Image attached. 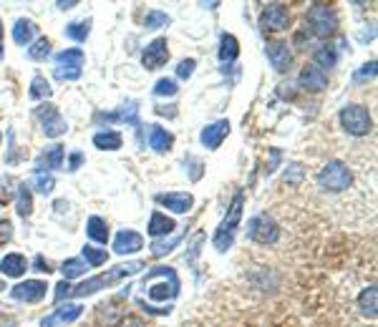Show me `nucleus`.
Here are the masks:
<instances>
[{
    "instance_id": "f03ea898",
    "label": "nucleus",
    "mask_w": 378,
    "mask_h": 327,
    "mask_svg": "<svg viewBox=\"0 0 378 327\" xmlns=\"http://www.w3.org/2000/svg\"><path fill=\"white\" fill-rule=\"evenodd\" d=\"M240 219H242V194H237L235 202L229 204L227 216H224L222 224H220L217 232H215V239H212V244H215L217 252H227V249L232 247V239H235V232L237 227H240Z\"/></svg>"
},
{
    "instance_id": "39448f33",
    "label": "nucleus",
    "mask_w": 378,
    "mask_h": 327,
    "mask_svg": "<svg viewBox=\"0 0 378 327\" xmlns=\"http://www.w3.org/2000/svg\"><path fill=\"white\" fill-rule=\"evenodd\" d=\"M341 126L351 136H366L371 134V126H373L371 113H368L366 106L351 104L341 111Z\"/></svg>"
},
{
    "instance_id": "b1692460",
    "label": "nucleus",
    "mask_w": 378,
    "mask_h": 327,
    "mask_svg": "<svg viewBox=\"0 0 378 327\" xmlns=\"http://www.w3.org/2000/svg\"><path fill=\"white\" fill-rule=\"evenodd\" d=\"M15 209H18V214L23 216V219H28V216L33 214V194H31V186L25 184H18V189H15Z\"/></svg>"
},
{
    "instance_id": "3c124183",
    "label": "nucleus",
    "mask_w": 378,
    "mask_h": 327,
    "mask_svg": "<svg viewBox=\"0 0 378 327\" xmlns=\"http://www.w3.org/2000/svg\"><path fill=\"white\" fill-rule=\"evenodd\" d=\"M76 6V0H69V3H58V8H63V11H69V8Z\"/></svg>"
},
{
    "instance_id": "cd10ccee",
    "label": "nucleus",
    "mask_w": 378,
    "mask_h": 327,
    "mask_svg": "<svg viewBox=\"0 0 378 327\" xmlns=\"http://www.w3.org/2000/svg\"><path fill=\"white\" fill-rule=\"evenodd\" d=\"M358 309H360V315H366V317H371V320H376V287H373V284L360 292Z\"/></svg>"
},
{
    "instance_id": "58836bf2",
    "label": "nucleus",
    "mask_w": 378,
    "mask_h": 327,
    "mask_svg": "<svg viewBox=\"0 0 378 327\" xmlns=\"http://www.w3.org/2000/svg\"><path fill=\"white\" fill-rule=\"evenodd\" d=\"M53 186H56V181H53L50 174H36V192L50 194L53 192Z\"/></svg>"
},
{
    "instance_id": "5701e85b",
    "label": "nucleus",
    "mask_w": 378,
    "mask_h": 327,
    "mask_svg": "<svg viewBox=\"0 0 378 327\" xmlns=\"http://www.w3.org/2000/svg\"><path fill=\"white\" fill-rule=\"evenodd\" d=\"M121 144H124V136L119 131H99L93 136V146L101 151H116V148H121Z\"/></svg>"
},
{
    "instance_id": "603ef678",
    "label": "nucleus",
    "mask_w": 378,
    "mask_h": 327,
    "mask_svg": "<svg viewBox=\"0 0 378 327\" xmlns=\"http://www.w3.org/2000/svg\"><path fill=\"white\" fill-rule=\"evenodd\" d=\"M0 58H3V23H0Z\"/></svg>"
},
{
    "instance_id": "bb28decb",
    "label": "nucleus",
    "mask_w": 378,
    "mask_h": 327,
    "mask_svg": "<svg viewBox=\"0 0 378 327\" xmlns=\"http://www.w3.org/2000/svg\"><path fill=\"white\" fill-rule=\"evenodd\" d=\"M237 53H240V43H237V38L229 36V33H224V36L220 38V61L232 63L237 58Z\"/></svg>"
},
{
    "instance_id": "c9c22d12",
    "label": "nucleus",
    "mask_w": 378,
    "mask_h": 327,
    "mask_svg": "<svg viewBox=\"0 0 378 327\" xmlns=\"http://www.w3.org/2000/svg\"><path fill=\"white\" fill-rule=\"evenodd\" d=\"M182 237H184V235H174L172 239H164V242L154 239V242H151V254H154V257H164L167 252H172V247H177V244H180Z\"/></svg>"
},
{
    "instance_id": "c756f323",
    "label": "nucleus",
    "mask_w": 378,
    "mask_h": 327,
    "mask_svg": "<svg viewBox=\"0 0 378 327\" xmlns=\"http://www.w3.org/2000/svg\"><path fill=\"white\" fill-rule=\"evenodd\" d=\"M91 33V20H79V23H69L66 25V38L76 41V43H83Z\"/></svg>"
},
{
    "instance_id": "864d4df0",
    "label": "nucleus",
    "mask_w": 378,
    "mask_h": 327,
    "mask_svg": "<svg viewBox=\"0 0 378 327\" xmlns=\"http://www.w3.org/2000/svg\"><path fill=\"white\" fill-rule=\"evenodd\" d=\"M0 290H3V282H0Z\"/></svg>"
},
{
    "instance_id": "f704fd0d",
    "label": "nucleus",
    "mask_w": 378,
    "mask_h": 327,
    "mask_svg": "<svg viewBox=\"0 0 378 327\" xmlns=\"http://www.w3.org/2000/svg\"><path fill=\"white\" fill-rule=\"evenodd\" d=\"M144 25H147V31H159V28L169 25V15L161 11H149L147 18H144Z\"/></svg>"
},
{
    "instance_id": "4be33fe9",
    "label": "nucleus",
    "mask_w": 378,
    "mask_h": 327,
    "mask_svg": "<svg viewBox=\"0 0 378 327\" xmlns=\"http://www.w3.org/2000/svg\"><path fill=\"white\" fill-rule=\"evenodd\" d=\"M36 23L28 18H18L15 20V25H13V41L18 46H28L33 41V36H36Z\"/></svg>"
},
{
    "instance_id": "49530a36",
    "label": "nucleus",
    "mask_w": 378,
    "mask_h": 327,
    "mask_svg": "<svg viewBox=\"0 0 378 327\" xmlns=\"http://www.w3.org/2000/svg\"><path fill=\"white\" fill-rule=\"evenodd\" d=\"M81 164H83V154H81V151H74V154L69 156V172H79V167Z\"/></svg>"
},
{
    "instance_id": "6ab92c4d",
    "label": "nucleus",
    "mask_w": 378,
    "mask_h": 327,
    "mask_svg": "<svg viewBox=\"0 0 378 327\" xmlns=\"http://www.w3.org/2000/svg\"><path fill=\"white\" fill-rule=\"evenodd\" d=\"M174 229H177V222H174L172 216L161 214V211H154L149 219V227H147V232H149L154 239H159V237H167L172 235Z\"/></svg>"
},
{
    "instance_id": "f257e3e1",
    "label": "nucleus",
    "mask_w": 378,
    "mask_h": 327,
    "mask_svg": "<svg viewBox=\"0 0 378 327\" xmlns=\"http://www.w3.org/2000/svg\"><path fill=\"white\" fill-rule=\"evenodd\" d=\"M144 270V262H129V265H119L114 270L104 272V274H96V277L86 279V282H81L79 287H71L69 292V300L71 297H91L96 295L99 290H106V287H112V284L121 282L124 277H131V274H137V272Z\"/></svg>"
},
{
    "instance_id": "8fccbe9b",
    "label": "nucleus",
    "mask_w": 378,
    "mask_h": 327,
    "mask_svg": "<svg viewBox=\"0 0 378 327\" xmlns=\"http://www.w3.org/2000/svg\"><path fill=\"white\" fill-rule=\"evenodd\" d=\"M278 161H280V151H278V148H273V151H270V164H267L265 172H267V174H273V172H275V167H278Z\"/></svg>"
},
{
    "instance_id": "a878e982",
    "label": "nucleus",
    "mask_w": 378,
    "mask_h": 327,
    "mask_svg": "<svg viewBox=\"0 0 378 327\" xmlns=\"http://www.w3.org/2000/svg\"><path fill=\"white\" fill-rule=\"evenodd\" d=\"M313 66L316 68H335V63H338V50L333 48V46H320V48H316V53H313Z\"/></svg>"
},
{
    "instance_id": "0eeeda50",
    "label": "nucleus",
    "mask_w": 378,
    "mask_h": 327,
    "mask_svg": "<svg viewBox=\"0 0 378 327\" xmlns=\"http://www.w3.org/2000/svg\"><path fill=\"white\" fill-rule=\"evenodd\" d=\"M36 116H38V121H41V126H43V134L48 136V139H58V136H63L66 129H69L66 118L61 116V111H58L53 104H41L36 109Z\"/></svg>"
},
{
    "instance_id": "a211bd4d",
    "label": "nucleus",
    "mask_w": 378,
    "mask_h": 327,
    "mask_svg": "<svg viewBox=\"0 0 378 327\" xmlns=\"http://www.w3.org/2000/svg\"><path fill=\"white\" fill-rule=\"evenodd\" d=\"M25 270H28V262H25V257L18 252L6 254V257L0 260V274H3V277H23Z\"/></svg>"
},
{
    "instance_id": "dca6fc26",
    "label": "nucleus",
    "mask_w": 378,
    "mask_h": 327,
    "mask_svg": "<svg viewBox=\"0 0 378 327\" xmlns=\"http://www.w3.org/2000/svg\"><path fill=\"white\" fill-rule=\"evenodd\" d=\"M83 315V307L81 305H66V307L53 309L48 317L41 320V327H53V325H66V322H76Z\"/></svg>"
},
{
    "instance_id": "f3484780",
    "label": "nucleus",
    "mask_w": 378,
    "mask_h": 327,
    "mask_svg": "<svg viewBox=\"0 0 378 327\" xmlns=\"http://www.w3.org/2000/svg\"><path fill=\"white\" fill-rule=\"evenodd\" d=\"M63 159H66V151H63V146L46 148L43 154L36 159V174H46V172H53V169H61Z\"/></svg>"
},
{
    "instance_id": "7c9ffc66",
    "label": "nucleus",
    "mask_w": 378,
    "mask_h": 327,
    "mask_svg": "<svg viewBox=\"0 0 378 327\" xmlns=\"http://www.w3.org/2000/svg\"><path fill=\"white\" fill-rule=\"evenodd\" d=\"M86 270H88V265L83 260H76V257H71V260H66L61 265V272H63V277H66V282L69 279H76V277H81V274H86Z\"/></svg>"
},
{
    "instance_id": "2f4dec72",
    "label": "nucleus",
    "mask_w": 378,
    "mask_h": 327,
    "mask_svg": "<svg viewBox=\"0 0 378 327\" xmlns=\"http://www.w3.org/2000/svg\"><path fill=\"white\" fill-rule=\"evenodd\" d=\"M83 260H86L88 267H101L106 265V260H109V254H106V249H99V247H91V244H83Z\"/></svg>"
},
{
    "instance_id": "9b49d317",
    "label": "nucleus",
    "mask_w": 378,
    "mask_h": 327,
    "mask_svg": "<svg viewBox=\"0 0 378 327\" xmlns=\"http://www.w3.org/2000/svg\"><path fill=\"white\" fill-rule=\"evenodd\" d=\"M265 53L267 58H270V63H273V68L278 71V74H285L288 68H290V48H288V43H283V41H270V43L265 46Z\"/></svg>"
},
{
    "instance_id": "9d476101",
    "label": "nucleus",
    "mask_w": 378,
    "mask_h": 327,
    "mask_svg": "<svg viewBox=\"0 0 378 327\" xmlns=\"http://www.w3.org/2000/svg\"><path fill=\"white\" fill-rule=\"evenodd\" d=\"M46 290H48V284L41 282V279H25V282L13 287L11 297L18 302H41L46 297Z\"/></svg>"
},
{
    "instance_id": "72a5a7b5",
    "label": "nucleus",
    "mask_w": 378,
    "mask_h": 327,
    "mask_svg": "<svg viewBox=\"0 0 378 327\" xmlns=\"http://www.w3.org/2000/svg\"><path fill=\"white\" fill-rule=\"evenodd\" d=\"M50 56V41L48 38H38L36 43L28 48V58L31 61H46Z\"/></svg>"
},
{
    "instance_id": "5fc2aeb1",
    "label": "nucleus",
    "mask_w": 378,
    "mask_h": 327,
    "mask_svg": "<svg viewBox=\"0 0 378 327\" xmlns=\"http://www.w3.org/2000/svg\"><path fill=\"white\" fill-rule=\"evenodd\" d=\"M0 141H3V134H0Z\"/></svg>"
},
{
    "instance_id": "7ed1b4c3",
    "label": "nucleus",
    "mask_w": 378,
    "mask_h": 327,
    "mask_svg": "<svg viewBox=\"0 0 378 327\" xmlns=\"http://www.w3.org/2000/svg\"><path fill=\"white\" fill-rule=\"evenodd\" d=\"M351 181H353L351 169H348L346 164H341V161H328V164L318 172V186H320L323 192L341 194L351 186Z\"/></svg>"
},
{
    "instance_id": "e433bc0d",
    "label": "nucleus",
    "mask_w": 378,
    "mask_h": 327,
    "mask_svg": "<svg viewBox=\"0 0 378 327\" xmlns=\"http://www.w3.org/2000/svg\"><path fill=\"white\" fill-rule=\"evenodd\" d=\"M13 186H18L13 176H0V204H8L15 197V189H13Z\"/></svg>"
},
{
    "instance_id": "4468645a",
    "label": "nucleus",
    "mask_w": 378,
    "mask_h": 327,
    "mask_svg": "<svg viewBox=\"0 0 378 327\" xmlns=\"http://www.w3.org/2000/svg\"><path fill=\"white\" fill-rule=\"evenodd\" d=\"M156 202L161 204V207H167L169 211H174V214H187V211L192 209V194H184V192H172V194H156Z\"/></svg>"
},
{
    "instance_id": "09e8293b",
    "label": "nucleus",
    "mask_w": 378,
    "mask_h": 327,
    "mask_svg": "<svg viewBox=\"0 0 378 327\" xmlns=\"http://www.w3.org/2000/svg\"><path fill=\"white\" fill-rule=\"evenodd\" d=\"M33 267H36V272H46V274L50 272V265L43 260V254H38L36 260H33Z\"/></svg>"
},
{
    "instance_id": "aec40b11",
    "label": "nucleus",
    "mask_w": 378,
    "mask_h": 327,
    "mask_svg": "<svg viewBox=\"0 0 378 327\" xmlns=\"http://www.w3.org/2000/svg\"><path fill=\"white\" fill-rule=\"evenodd\" d=\"M144 292L156 300V302H167V300H174L180 295V284H167V282H156V284H147Z\"/></svg>"
},
{
    "instance_id": "2eb2a0df",
    "label": "nucleus",
    "mask_w": 378,
    "mask_h": 327,
    "mask_svg": "<svg viewBox=\"0 0 378 327\" xmlns=\"http://www.w3.org/2000/svg\"><path fill=\"white\" fill-rule=\"evenodd\" d=\"M298 83L305 88V91L318 93L328 86V76H325V71H320V68H316V66H305L298 76Z\"/></svg>"
},
{
    "instance_id": "ea45409f",
    "label": "nucleus",
    "mask_w": 378,
    "mask_h": 327,
    "mask_svg": "<svg viewBox=\"0 0 378 327\" xmlns=\"http://www.w3.org/2000/svg\"><path fill=\"white\" fill-rule=\"evenodd\" d=\"M53 76H56L58 81H76V78H81V68L56 66L53 68Z\"/></svg>"
},
{
    "instance_id": "ddd939ff",
    "label": "nucleus",
    "mask_w": 378,
    "mask_h": 327,
    "mask_svg": "<svg viewBox=\"0 0 378 327\" xmlns=\"http://www.w3.org/2000/svg\"><path fill=\"white\" fill-rule=\"evenodd\" d=\"M139 249H144V237L134 229H121L114 239V252L116 254H134Z\"/></svg>"
},
{
    "instance_id": "6e6552de",
    "label": "nucleus",
    "mask_w": 378,
    "mask_h": 327,
    "mask_svg": "<svg viewBox=\"0 0 378 327\" xmlns=\"http://www.w3.org/2000/svg\"><path fill=\"white\" fill-rule=\"evenodd\" d=\"M288 23H290V13H288L285 6H280V3H270V6L262 11L260 15V28L262 31H270V33H280L285 31Z\"/></svg>"
},
{
    "instance_id": "393cba45",
    "label": "nucleus",
    "mask_w": 378,
    "mask_h": 327,
    "mask_svg": "<svg viewBox=\"0 0 378 327\" xmlns=\"http://www.w3.org/2000/svg\"><path fill=\"white\" fill-rule=\"evenodd\" d=\"M86 235L91 237L93 242L106 244V242H109V224H106V219H101V216H91V219L86 222Z\"/></svg>"
},
{
    "instance_id": "412c9836",
    "label": "nucleus",
    "mask_w": 378,
    "mask_h": 327,
    "mask_svg": "<svg viewBox=\"0 0 378 327\" xmlns=\"http://www.w3.org/2000/svg\"><path fill=\"white\" fill-rule=\"evenodd\" d=\"M172 144H174V136L169 134L167 129H161V126H149V146L154 148L156 154L169 151Z\"/></svg>"
},
{
    "instance_id": "423d86ee",
    "label": "nucleus",
    "mask_w": 378,
    "mask_h": 327,
    "mask_svg": "<svg viewBox=\"0 0 378 327\" xmlns=\"http://www.w3.org/2000/svg\"><path fill=\"white\" fill-rule=\"evenodd\" d=\"M248 239L257 244H275L280 239V227L275 224L273 216L257 214L248 222Z\"/></svg>"
},
{
    "instance_id": "1a4fd4ad",
    "label": "nucleus",
    "mask_w": 378,
    "mask_h": 327,
    "mask_svg": "<svg viewBox=\"0 0 378 327\" xmlns=\"http://www.w3.org/2000/svg\"><path fill=\"white\" fill-rule=\"evenodd\" d=\"M169 61V46H167V38H154L142 53V63L147 71H156L161 68L164 63Z\"/></svg>"
},
{
    "instance_id": "473e14b6",
    "label": "nucleus",
    "mask_w": 378,
    "mask_h": 327,
    "mask_svg": "<svg viewBox=\"0 0 378 327\" xmlns=\"http://www.w3.org/2000/svg\"><path fill=\"white\" fill-rule=\"evenodd\" d=\"M28 93H31L33 101H43V99H48V96H50L53 91H50V83L43 78V76H33L31 91H28Z\"/></svg>"
},
{
    "instance_id": "c03bdc74",
    "label": "nucleus",
    "mask_w": 378,
    "mask_h": 327,
    "mask_svg": "<svg viewBox=\"0 0 378 327\" xmlns=\"http://www.w3.org/2000/svg\"><path fill=\"white\" fill-rule=\"evenodd\" d=\"M187 164L192 167V169H189V176H192V179L197 181L199 176H202V161H197L194 156H187Z\"/></svg>"
},
{
    "instance_id": "de8ad7c7",
    "label": "nucleus",
    "mask_w": 378,
    "mask_h": 327,
    "mask_svg": "<svg viewBox=\"0 0 378 327\" xmlns=\"http://www.w3.org/2000/svg\"><path fill=\"white\" fill-rule=\"evenodd\" d=\"M373 76H376V61L366 63V66L358 71V76H356V78H373Z\"/></svg>"
},
{
    "instance_id": "a18cd8bd",
    "label": "nucleus",
    "mask_w": 378,
    "mask_h": 327,
    "mask_svg": "<svg viewBox=\"0 0 378 327\" xmlns=\"http://www.w3.org/2000/svg\"><path fill=\"white\" fill-rule=\"evenodd\" d=\"M69 292H71V284L63 279V282L56 287V295H53V300H56V302H63V300H69Z\"/></svg>"
},
{
    "instance_id": "a19ab883",
    "label": "nucleus",
    "mask_w": 378,
    "mask_h": 327,
    "mask_svg": "<svg viewBox=\"0 0 378 327\" xmlns=\"http://www.w3.org/2000/svg\"><path fill=\"white\" fill-rule=\"evenodd\" d=\"M194 66H197L194 58H184V61H180V66H177V76H180V78H192Z\"/></svg>"
},
{
    "instance_id": "20e7f679",
    "label": "nucleus",
    "mask_w": 378,
    "mask_h": 327,
    "mask_svg": "<svg viewBox=\"0 0 378 327\" xmlns=\"http://www.w3.org/2000/svg\"><path fill=\"white\" fill-rule=\"evenodd\" d=\"M305 23H308L310 33L318 38H328L338 28V18H335L333 8L328 6H310V11L305 13Z\"/></svg>"
},
{
    "instance_id": "79ce46f5",
    "label": "nucleus",
    "mask_w": 378,
    "mask_h": 327,
    "mask_svg": "<svg viewBox=\"0 0 378 327\" xmlns=\"http://www.w3.org/2000/svg\"><path fill=\"white\" fill-rule=\"evenodd\" d=\"M300 179H303V167H300V164H290V167L285 169V181L298 184Z\"/></svg>"
},
{
    "instance_id": "4c0bfd02",
    "label": "nucleus",
    "mask_w": 378,
    "mask_h": 327,
    "mask_svg": "<svg viewBox=\"0 0 378 327\" xmlns=\"http://www.w3.org/2000/svg\"><path fill=\"white\" fill-rule=\"evenodd\" d=\"M154 93L156 96H174L177 93V81L174 78H159L154 86Z\"/></svg>"
},
{
    "instance_id": "37998d69",
    "label": "nucleus",
    "mask_w": 378,
    "mask_h": 327,
    "mask_svg": "<svg viewBox=\"0 0 378 327\" xmlns=\"http://www.w3.org/2000/svg\"><path fill=\"white\" fill-rule=\"evenodd\" d=\"M13 239V224L8 219H0V247Z\"/></svg>"
},
{
    "instance_id": "c85d7f7f",
    "label": "nucleus",
    "mask_w": 378,
    "mask_h": 327,
    "mask_svg": "<svg viewBox=\"0 0 378 327\" xmlns=\"http://www.w3.org/2000/svg\"><path fill=\"white\" fill-rule=\"evenodd\" d=\"M86 61L81 48H66L61 53H56V66H69V68H81Z\"/></svg>"
},
{
    "instance_id": "f8f14e48",
    "label": "nucleus",
    "mask_w": 378,
    "mask_h": 327,
    "mask_svg": "<svg viewBox=\"0 0 378 327\" xmlns=\"http://www.w3.org/2000/svg\"><path fill=\"white\" fill-rule=\"evenodd\" d=\"M227 134H229V121L227 118H222V121H215V124L205 126L202 134H199V141H202V146L205 148H220Z\"/></svg>"
}]
</instances>
